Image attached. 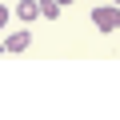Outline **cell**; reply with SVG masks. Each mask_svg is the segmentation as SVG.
Here are the masks:
<instances>
[{"label":"cell","mask_w":120,"mask_h":120,"mask_svg":"<svg viewBox=\"0 0 120 120\" xmlns=\"http://www.w3.org/2000/svg\"><path fill=\"white\" fill-rule=\"evenodd\" d=\"M92 24H96L100 32H116V28H120V8H116V4H100V8H92Z\"/></svg>","instance_id":"6da1fadb"},{"label":"cell","mask_w":120,"mask_h":120,"mask_svg":"<svg viewBox=\"0 0 120 120\" xmlns=\"http://www.w3.org/2000/svg\"><path fill=\"white\" fill-rule=\"evenodd\" d=\"M28 44H32V32H28V28H16V32H12L4 44H0V48H4V52H24Z\"/></svg>","instance_id":"7a4b0ae2"},{"label":"cell","mask_w":120,"mask_h":120,"mask_svg":"<svg viewBox=\"0 0 120 120\" xmlns=\"http://www.w3.org/2000/svg\"><path fill=\"white\" fill-rule=\"evenodd\" d=\"M16 16L28 24V20H36L40 12H36V0H16Z\"/></svg>","instance_id":"3957f363"},{"label":"cell","mask_w":120,"mask_h":120,"mask_svg":"<svg viewBox=\"0 0 120 120\" xmlns=\"http://www.w3.org/2000/svg\"><path fill=\"white\" fill-rule=\"evenodd\" d=\"M36 12L48 16V20H56V16H60V4H56V0H36Z\"/></svg>","instance_id":"277c9868"},{"label":"cell","mask_w":120,"mask_h":120,"mask_svg":"<svg viewBox=\"0 0 120 120\" xmlns=\"http://www.w3.org/2000/svg\"><path fill=\"white\" fill-rule=\"evenodd\" d=\"M4 28H8V8L0 4V32H4Z\"/></svg>","instance_id":"5b68a950"},{"label":"cell","mask_w":120,"mask_h":120,"mask_svg":"<svg viewBox=\"0 0 120 120\" xmlns=\"http://www.w3.org/2000/svg\"><path fill=\"white\" fill-rule=\"evenodd\" d=\"M56 4H60V8H64V4H72V0H56Z\"/></svg>","instance_id":"8992f818"},{"label":"cell","mask_w":120,"mask_h":120,"mask_svg":"<svg viewBox=\"0 0 120 120\" xmlns=\"http://www.w3.org/2000/svg\"><path fill=\"white\" fill-rule=\"evenodd\" d=\"M112 4H116V8H120V0H112Z\"/></svg>","instance_id":"52a82bcc"}]
</instances>
